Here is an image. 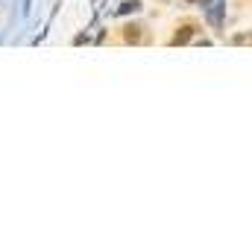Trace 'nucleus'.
<instances>
[{
  "label": "nucleus",
  "mask_w": 252,
  "mask_h": 252,
  "mask_svg": "<svg viewBox=\"0 0 252 252\" xmlns=\"http://www.w3.org/2000/svg\"><path fill=\"white\" fill-rule=\"evenodd\" d=\"M202 15H205V24H208L214 32H223V24H226V0H220V3H214V6H208V9H202Z\"/></svg>",
  "instance_id": "f257e3e1"
},
{
  "label": "nucleus",
  "mask_w": 252,
  "mask_h": 252,
  "mask_svg": "<svg viewBox=\"0 0 252 252\" xmlns=\"http://www.w3.org/2000/svg\"><path fill=\"white\" fill-rule=\"evenodd\" d=\"M193 32H196V27H193V24H185V27L173 35V41H170V44H188L190 38H193Z\"/></svg>",
  "instance_id": "f03ea898"
},
{
  "label": "nucleus",
  "mask_w": 252,
  "mask_h": 252,
  "mask_svg": "<svg viewBox=\"0 0 252 252\" xmlns=\"http://www.w3.org/2000/svg\"><path fill=\"white\" fill-rule=\"evenodd\" d=\"M138 9H141V3H138V0H126L118 12H121V15H129V12H138Z\"/></svg>",
  "instance_id": "7ed1b4c3"
},
{
  "label": "nucleus",
  "mask_w": 252,
  "mask_h": 252,
  "mask_svg": "<svg viewBox=\"0 0 252 252\" xmlns=\"http://www.w3.org/2000/svg\"><path fill=\"white\" fill-rule=\"evenodd\" d=\"M244 41H250V35H244V32H238V35H232V44H244Z\"/></svg>",
  "instance_id": "20e7f679"
},
{
  "label": "nucleus",
  "mask_w": 252,
  "mask_h": 252,
  "mask_svg": "<svg viewBox=\"0 0 252 252\" xmlns=\"http://www.w3.org/2000/svg\"><path fill=\"white\" fill-rule=\"evenodd\" d=\"M214 3H220V0H199V6H202V9H208V6H214Z\"/></svg>",
  "instance_id": "39448f33"
},
{
  "label": "nucleus",
  "mask_w": 252,
  "mask_h": 252,
  "mask_svg": "<svg viewBox=\"0 0 252 252\" xmlns=\"http://www.w3.org/2000/svg\"><path fill=\"white\" fill-rule=\"evenodd\" d=\"M185 3H199V0H185Z\"/></svg>",
  "instance_id": "423d86ee"
},
{
  "label": "nucleus",
  "mask_w": 252,
  "mask_h": 252,
  "mask_svg": "<svg viewBox=\"0 0 252 252\" xmlns=\"http://www.w3.org/2000/svg\"><path fill=\"white\" fill-rule=\"evenodd\" d=\"M250 44H252V32H250Z\"/></svg>",
  "instance_id": "0eeeda50"
}]
</instances>
